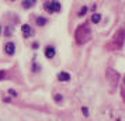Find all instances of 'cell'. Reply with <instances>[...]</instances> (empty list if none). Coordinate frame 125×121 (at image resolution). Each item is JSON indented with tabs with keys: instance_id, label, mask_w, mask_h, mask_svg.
Here are the masks:
<instances>
[{
	"instance_id": "obj_1",
	"label": "cell",
	"mask_w": 125,
	"mask_h": 121,
	"mask_svg": "<svg viewBox=\"0 0 125 121\" xmlns=\"http://www.w3.org/2000/svg\"><path fill=\"white\" fill-rule=\"evenodd\" d=\"M90 37H91V31L87 24L79 25L77 30H76V33H74V38H76L77 44H86L87 41L90 40Z\"/></svg>"
},
{
	"instance_id": "obj_2",
	"label": "cell",
	"mask_w": 125,
	"mask_h": 121,
	"mask_svg": "<svg viewBox=\"0 0 125 121\" xmlns=\"http://www.w3.org/2000/svg\"><path fill=\"white\" fill-rule=\"evenodd\" d=\"M45 10H46L48 13L61 11V4H59V1L53 0V1H51V3H46V4H45Z\"/></svg>"
},
{
	"instance_id": "obj_3",
	"label": "cell",
	"mask_w": 125,
	"mask_h": 121,
	"mask_svg": "<svg viewBox=\"0 0 125 121\" xmlns=\"http://www.w3.org/2000/svg\"><path fill=\"white\" fill-rule=\"evenodd\" d=\"M21 31H23V35H24V38H30L31 35L34 34V30L30 27L28 24H24L23 27H21Z\"/></svg>"
},
{
	"instance_id": "obj_4",
	"label": "cell",
	"mask_w": 125,
	"mask_h": 121,
	"mask_svg": "<svg viewBox=\"0 0 125 121\" xmlns=\"http://www.w3.org/2000/svg\"><path fill=\"white\" fill-rule=\"evenodd\" d=\"M4 51H6L7 55H13L16 52V45L13 42H7L6 45H4Z\"/></svg>"
},
{
	"instance_id": "obj_5",
	"label": "cell",
	"mask_w": 125,
	"mask_h": 121,
	"mask_svg": "<svg viewBox=\"0 0 125 121\" xmlns=\"http://www.w3.org/2000/svg\"><path fill=\"white\" fill-rule=\"evenodd\" d=\"M45 56L49 58V59L55 56V48L53 46H46L45 48Z\"/></svg>"
},
{
	"instance_id": "obj_6",
	"label": "cell",
	"mask_w": 125,
	"mask_h": 121,
	"mask_svg": "<svg viewBox=\"0 0 125 121\" xmlns=\"http://www.w3.org/2000/svg\"><path fill=\"white\" fill-rule=\"evenodd\" d=\"M58 79L61 82H68L70 79V75H69L68 72H61L59 75H58Z\"/></svg>"
},
{
	"instance_id": "obj_7",
	"label": "cell",
	"mask_w": 125,
	"mask_h": 121,
	"mask_svg": "<svg viewBox=\"0 0 125 121\" xmlns=\"http://www.w3.org/2000/svg\"><path fill=\"white\" fill-rule=\"evenodd\" d=\"M35 1H37V0H24L23 1V7L24 9H31Z\"/></svg>"
},
{
	"instance_id": "obj_8",
	"label": "cell",
	"mask_w": 125,
	"mask_h": 121,
	"mask_svg": "<svg viewBox=\"0 0 125 121\" xmlns=\"http://www.w3.org/2000/svg\"><path fill=\"white\" fill-rule=\"evenodd\" d=\"M100 20H101V16H100V14H93V16H91V21H93V23L94 24H97V23H100Z\"/></svg>"
},
{
	"instance_id": "obj_9",
	"label": "cell",
	"mask_w": 125,
	"mask_h": 121,
	"mask_svg": "<svg viewBox=\"0 0 125 121\" xmlns=\"http://www.w3.org/2000/svg\"><path fill=\"white\" fill-rule=\"evenodd\" d=\"M37 24H38V25H45L46 20L44 17H38V18H37Z\"/></svg>"
},
{
	"instance_id": "obj_10",
	"label": "cell",
	"mask_w": 125,
	"mask_h": 121,
	"mask_svg": "<svg viewBox=\"0 0 125 121\" xmlns=\"http://www.w3.org/2000/svg\"><path fill=\"white\" fill-rule=\"evenodd\" d=\"M10 34H13V28L11 27H7L6 28V35L7 37H10Z\"/></svg>"
},
{
	"instance_id": "obj_11",
	"label": "cell",
	"mask_w": 125,
	"mask_h": 121,
	"mask_svg": "<svg viewBox=\"0 0 125 121\" xmlns=\"http://www.w3.org/2000/svg\"><path fill=\"white\" fill-rule=\"evenodd\" d=\"M86 11H87V7H82V10L79 11V16H84Z\"/></svg>"
},
{
	"instance_id": "obj_12",
	"label": "cell",
	"mask_w": 125,
	"mask_h": 121,
	"mask_svg": "<svg viewBox=\"0 0 125 121\" xmlns=\"http://www.w3.org/2000/svg\"><path fill=\"white\" fill-rule=\"evenodd\" d=\"M53 99H55V101H62V96L61 94H55Z\"/></svg>"
},
{
	"instance_id": "obj_13",
	"label": "cell",
	"mask_w": 125,
	"mask_h": 121,
	"mask_svg": "<svg viewBox=\"0 0 125 121\" xmlns=\"http://www.w3.org/2000/svg\"><path fill=\"white\" fill-rule=\"evenodd\" d=\"M9 94H11L13 97H16V96H17V92H16V90H11V89H10V90H9Z\"/></svg>"
},
{
	"instance_id": "obj_14",
	"label": "cell",
	"mask_w": 125,
	"mask_h": 121,
	"mask_svg": "<svg viewBox=\"0 0 125 121\" xmlns=\"http://www.w3.org/2000/svg\"><path fill=\"white\" fill-rule=\"evenodd\" d=\"M122 97L125 100V77H124V85H122Z\"/></svg>"
},
{
	"instance_id": "obj_15",
	"label": "cell",
	"mask_w": 125,
	"mask_h": 121,
	"mask_svg": "<svg viewBox=\"0 0 125 121\" xmlns=\"http://www.w3.org/2000/svg\"><path fill=\"white\" fill-rule=\"evenodd\" d=\"M82 111L84 113V115H87V114H89V110L86 109V107H83V109H82Z\"/></svg>"
},
{
	"instance_id": "obj_16",
	"label": "cell",
	"mask_w": 125,
	"mask_h": 121,
	"mask_svg": "<svg viewBox=\"0 0 125 121\" xmlns=\"http://www.w3.org/2000/svg\"><path fill=\"white\" fill-rule=\"evenodd\" d=\"M3 77H4V72H3V70H0V79H3Z\"/></svg>"
},
{
	"instance_id": "obj_17",
	"label": "cell",
	"mask_w": 125,
	"mask_h": 121,
	"mask_svg": "<svg viewBox=\"0 0 125 121\" xmlns=\"http://www.w3.org/2000/svg\"><path fill=\"white\" fill-rule=\"evenodd\" d=\"M0 33H1V27H0Z\"/></svg>"
},
{
	"instance_id": "obj_18",
	"label": "cell",
	"mask_w": 125,
	"mask_h": 121,
	"mask_svg": "<svg viewBox=\"0 0 125 121\" xmlns=\"http://www.w3.org/2000/svg\"><path fill=\"white\" fill-rule=\"evenodd\" d=\"M11 1H14V0H11Z\"/></svg>"
}]
</instances>
